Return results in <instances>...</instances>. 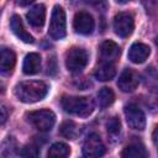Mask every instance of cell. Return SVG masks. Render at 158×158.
Segmentation results:
<instances>
[{"instance_id":"cell-1","label":"cell","mask_w":158,"mask_h":158,"mask_svg":"<svg viewBox=\"0 0 158 158\" xmlns=\"http://www.w3.org/2000/svg\"><path fill=\"white\" fill-rule=\"evenodd\" d=\"M48 93V85L41 80L21 81L15 86V96L17 100L30 104L41 101Z\"/></svg>"},{"instance_id":"cell-2","label":"cell","mask_w":158,"mask_h":158,"mask_svg":"<svg viewBox=\"0 0 158 158\" xmlns=\"http://www.w3.org/2000/svg\"><path fill=\"white\" fill-rule=\"evenodd\" d=\"M60 104L65 112L79 117H88L95 107L90 96H63Z\"/></svg>"},{"instance_id":"cell-3","label":"cell","mask_w":158,"mask_h":158,"mask_svg":"<svg viewBox=\"0 0 158 158\" xmlns=\"http://www.w3.org/2000/svg\"><path fill=\"white\" fill-rule=\"evenodd\" d=\"M26 120L36 130L41 132H47V131H51V128L53 127L56 122V115L53 111L48 109H42V110L27 112Z\"/></svg>"},{"instance_id":"cell-4","label":"cell","mask_w":158,"mask_h":158,"mask_svg":"<svg viewBox=\"0 0 158 158\" xmlns=\"http://www.w3.org/2000/svg\"><path fill=\"white\" fill-rule=\"evenodd\" d=\"M67 33V21H65V12L62 6L56 5L53 7L49 27H48V35L53 40H62Z\"/></svg>"},{"instance_id":"cell-5","label":"cell","mask_w":158,"mask_h":158,"mask_svg":"<svg viewBox=\"0 0 158 158\" xmlns=\"http://www.w3.org/2000/svg\"><path fill=\"white\" fill-rule=\"evenodd\" d=\"M88 60H89V54L84 48L72 47L65 53V67L72 73L81 72L88 64Z\"/></svg>"},{"instance_id":"cell-6","label":"cell","mask_w":158,"mask_h":158,"mask_svg":"<svg viewBox=\"0 0 158 158\" xmlns=\"http://www.w3.org/2000/svg\"><path fill=\"white\" fill-rule=\"evenodd\" d=\"M114 31L118 37H128L135 28L133 16L130 12H118L114 17Z\"/></svg>"},{"instance_id":"cell-7","label":"cell","mask_w":158,"mask_h":158,"mask_svg":"<svg viewBox=\"0 0 158 158\" xmlns=\"http://www.w3.org/2000/svg\"><path fill=\"white\" fill-rule=\"evenodd\" d=\"M127 125L137 131H142L146 127V116L144 112L136 105V104H128L123 109Z\"/></svg>"},{"instance_id":"cell-8","label":"cell","mask_w":158,"mask_h":158,"mask_svg":"<svg viewBox=\"0 0 158 158\" xmlns=\"http://www.w3.org/2000/svg\"><path fill=\"white\" fill-rule=\"evenodd\" d=\"M105 153V146L98 133H91L86 137L83 144V156L94 158L101 157Z\"/></svg>"},{"instance_id":"cell-9","label":"cell","mask_w":158,"mask_h":158,"mask_svg":"<svg viewBox=\"0 0 158 158\" xmlns=\"http://www.w3.org/2000/svg\"><path fill=\"white\" fill-rule=\"evenodd\" d=\"M94 20L91 17L90 14L85 12V11H79L75 14L74 20H73V27L77 33L79 35H90L94 30Z\"/></svg>"},{"instance_id":"cell-10","label":"cell","mask_w":158,"mask_h":158,"mask_svg":"<svg viewBox=\"0 0 158 158\" xmlns=\"http://www.w3.org/2000/svg\"><path fill=\"white\" fill-rule=\"evenodd\" d=\"M138 83H139L138 74L130 68H126L117 79V86L123 93H132L138 86Z\"/></svg>"},{"instance_id":"cell-11","label":"cell","mask_w":158,"mask_h":158,"mask_svg":"<svg viewBox=\"0 0 158 158\" xmlns=\"http://www.w3.org/2000/svg\"><path fill=\"white\" fill-rule=\"evenodd\" d=\"M100 62L115 63L120 57V47L114 41H104L99 47Z\"/></svg>"},{"instance_id":"cell-12","label":"cell","mask_w":158,"mask_h":158,"mask_svg":"<svg viewBox=\"0 0 158 158\" xmlns=\"http://www.w3.org/2000/svg\"><path fill=\"white\" fill-rule=\"evenodd\" d=\"M149 53H151V48L147 44L141 43V42H136L130 47L127 56L132 63L139 64V63H143L148 58Z\"/></svg>"},{"instance_id":"cell-13","label":"cell","mask_w":158,"mask_h":158,"mask_svg":"<svg viewBox=\"0 0 158 158\" xmlns=\"http://www.w3.org/2000/svg\"><path fill=\"white\" fill-rule=\"evenodd\" d=\"M10 27H11L12 32L15 33V36L17 38H20L22 42H25V43H33L35 42L33 37L26 31V28L22 23V20L19 15H12V17L10 19Z\"/></svg>"},{"instance_id":"cell-14","label":"cell","mask_w":158,"mask_h":158,"mask_svg":"<svg viewBox=\"0 0 158 158\" xmlns=\"http://www.w3.org/2000/svg\"><path fill=\"white\" fill-rule=\"evenodd\" d=\"M28 23L35 28H41L44 25L46 20V7L42 4L35 5L27 14H26Z\"/></svg>"},{"instance_id":"cell-15","label":"cell","mask_w":158,"mask_h":158,"mask_svg":"<svg viewBox=\"0 0 158 158\" xmlns=\"http://www.w3.org/2000/svg\"><path fill=\"white\" fill-rule=\"evenodd\" d=\"M0 72L1 74L6 75V74H10L15 67V63H16V56L14 53L12 49L10 48H6V47H2L1 48V57H0Z\"/></svg>"},{"instance_id":"cell-16","label":"cell","mask_w":158,"mask_h":158,"mask_svg":"<svg viewBox=\"0 0 158 158\" xmlns=\"http://www.w3.org/2000/svg\"><path fill=\"white\" fill-rule=\"evenodd\" d=\"M41 69V57L38 53H28L22 64V70L27 75H32L38 73Z\"/></svg>"},{"instance_id":"cell-17","label":"cell","mask_w":158,"mask_h":158,"mask_svg":"<svg viewBox=\"0 0 158 158\" xmlns=\"http://www.w3.org/2000/svg\"><path fill=\"white\" fill-rule=\"evenodd\" d=\"M116 75V68L114 65V63H105V62H101L95 72H94V77L100 80V81H109L111 80Z\"/></svg>"},{"instance_id":"cell-18","label":"cell","mask_w":158,"mask_h":158,"mask_svg":"<svg viewBox=\"0 0 158 158\" xmlns=\"http://www.w3.org/2000/svg\"><path fill=\"white\" fill-rule=\"evenodd\" d=\"M121 156L125 158H143V157H147L148 153H147L146 148L143 147V144L135 142V143H131L127 147H125Z\"/></svg>"},{"instance_id":"cell-19","label":"cell","mask_w":158,"mask_h":158,"mask_svg":"<svg viewBox=\"0 0 158 158\" xmlns=\"http://www.w3.org/2000/svg\"><path fill=\"white\" fill-rule=\"evenodd\" d=\"M59 132H60V135L63 137H65L68 139H74L79 135V127L74 121H69L68 120V121H64L60 125Z\"/></svg>"},{"instance_id":"cell-20","label":"cell","mask_w":158,"mask_h":158,"mask_svg":"<svg viewBox=\"0 0 158 158\" xmlns=\"http://www.w3.org/2000/svg\"><path fill=\"white\" fill-rule=\"evenodd\" d=\"M48 157H58V158H65L70 154V148L68 144L63 142H56L53 143L48 149Z\"/></svg>"},{"instance_id":"cell-21","label":"cell","mask_w":158,"mask_h":158,"mask_svg":"<svg viewBox=\"0 0 158 158\" xmlns=\"http://www.w3.org/2000/svg\"><path fill=\"white\" fill-rule=\"evenodd\" d=\"M115 100V93L110 88H101L98 91V102L100 107H107L110 106Z\"/></svg>"},{"instance_id":"cell-22","label":"cell","mask_w":158,"mask_h":158,"mask_svg":"<svg viewBox=\"0 0 158 158\" xmlns=\"http://www.w3.org/2000/svg\"><path fill=\"white\" fill-rule=\"evenodd\" d=\"M106 131L109 133V136L111 137H116L120 135L121 132V122L118 120V117L114 116L111 118H109L106 121Z\"/></svg>"},{"instance_id":"cell-23","label":"cell","mask_w":158,"mask_h":158,"mask_svg":"<svg viewBox=\"0 0 158 158\" xmlns=\"http://www.w3.org/2000/svg\"><path fill=\"white\" fill-rule=\"evenodd\" d=\"M20 154L22 157H37L40 154V148L38 146L31 143V144H27L22 148V151L20 152Z\"/></svg>"},{"instance_id":"cell-24","label":"cell","mask_w":158,"mask_h":158,"mask_svg":"<svg viewBox=\"0 0 158 158\" xmlns=\"http://www.w3.org/2000/svg\"><path fill=\"white\" fill-rule=\"evenodd\" d=\"M146 105L149 106L152 110L156 109V111H158V91L152 93V94L146 99Z\"/></svg>"},{"instance_id":"cell-25","label":"cell","mask_w":158,"mask_h":158,"mask_svg":"<svg viewBox=\"0 0 158 158\" xmlns=\"http://www.w3.org/2000/svg\"><path fill=\"white\" fill-rule=\"evenodd\" d=\"M86 4H89L90 6H93V7H95L96 10H101V11H104V10H106V7H107V1L106 0H84Z\"/></svg>"},{"instance_id":"cell-26","label":"cell","mask_w":158,"mask_h":158,"mask_svg":"<svg viewBox=\"0 0 158 158\" xmlns=\"http://www.w3.org/2000/svg\"><path fill=\"white\" fill-rule=\"evenodd\" d=\"M56 73H57V60H56V57L52 56L51 58H48V62H47V74L54 75Z\"/></svg>"},{"instance_id":"cell-27","label":"cell","mask_w":158,"mask_h":158,"mask_svg":"<svg viewBox=\"0 0 158 158\" xmlns=\"http://www.w3.org/2000/svg\"><path fill=\"white\" fill-rule=\"evenodd\" d=\"M157 4H158L157 0H143V5H144V7H146V11L149 12V14H152V12L156 11Z\"/></svg>"},{"instance_id":"cell-28","label":"cell","mask_w":158,"mask_h":158,"mask_svg":"<svg viewBox=\"0 0 158 158\" xmlns=\"http://www.w3.org/2000/svg\"><path fill=\"white\" fill-rule=\"evenodd\" d=\"M152 139H153V143H154L156 148L158 149V126L154 128V131L152 133Z\"/></svg>"},{"instance_id":"cell-29","label":"cell","mask_w":158,"mask_h":158,"mask_svg":"<svg viewBox=\"0 0 158 158\" xmlns=\"http://www.w3.org/2000/svg\"><path fill=\"white\" fill-rule=\"evenodd\" d=\"M6 109H5V106H1V123L4 125L5 123V121H6Z\"/></svg>"},{"instance_id":"cell-30","label":"cell","mask_w":158,"mask_h":158,"mask_svg":"<svg viewBox=\"0 0 158 158\" xmlns=\"http://www.w3.org/2000/svg\"><path fill=\"white\" fill-rule=\"evenodd\" d=\"M35 0H19V5L20 6H27L30 4H32Z\"/></svg>"},{"instance_id":"cell-31","label":"cell","mask_w":158,"mask_h":158,"mask_svg":"<svg viewBox=\"0 0 158 158\" xmlns=\"http://www.w3.org/2000/svg\"><path fill=\"white\" fill-rule=\"evenodd\" d=\"M118 4H126V2H128L130 0H116Z\"/></svg>"},{"instance_id":"cell-32","label":"cell","mask_w":158,"mask_h":158,"mask_svg":"<svg viewBox=\"0 0 158 158\" xmlns=\"http://www.w3.org/2000/svg\"><path fill=\"white\" fill-rule=\"evenodd\" d=\"M156 43H157V46H158V37L156 38Z\"/></svg>"}]
</instances>
